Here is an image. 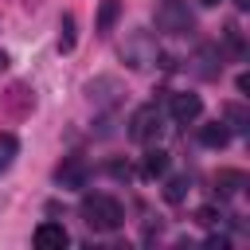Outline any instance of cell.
Returning a JSON list of instances; mask_svg holds the SVG:
<instances>
[{
    "instance_id": "cell-2",
    "label": "cell",
    "mask_w": 250,
    "mask_h": 250,
    "mask_svg": "<svg viewBox=\"0 0 250 250\" xmlns=\"http://www.w3.org/2000/svg\"><path fill=\"white\" fill-rule=\"evenodd\" d=\"M121 59H125L129 70H148V66H156L160 47H156V39H152L148 31H133V35L121 43Z\"/></svg>"
},
{
    "instance_id": "cell-13",
    "label": "cell",
    "mask_w": 250,
    "mask_h": 250,
    "mask_svg": "<svg viewBox=\"0 0 250 250\" xmlns=\"http://www.w3.org/2000/svg\"><path fill=\"white\" fill-rule=\"evenodd\" d=\"M223 125H227L230 133H246V129H250V113H246L242 105H234V102H230V105L223 109Z\"/></svg>"
},
{
    "instance_id": "cell-15",
    "label": "cell",
    "mask_w": 250,
    "mask_h": 250,
    "mask_svg": "<svg viewBox=\"0 0 250 250\" xmlns=\"http://www.w3.org/2000/svg\"><path fill=\"white\" fill-rule=\"evenodd\" d=\"M16 152H20V141L12 133H0V172H8V164L16 160Z\"/></svg>"
},
{
    "instance_id": "cell-5",
    "label": "cell",
    "mask_w": 250,
    "mask_h": 250,
    "mask_svg": "<svg viewBox=\"0 0 250 250\" xmlns=\"http://www.w3.org/2000/svg\"><path fill=\"white\" fill-rule=\"evenodd\" d=\"M86 160L82 156H66L59 168H55V184L59 188H66V191H78V188H86Z\"/></svg>"
},
{
    "instance_id": "cell-22",
    "label": "cell",
    "mask_w": 250,
    "mask_h": 250,
    "mask_svg": "<svg viewBox=\"0 0 250 250\" xmlns=\"http://www.w3.org/2000/svg\"><path fill=\"white\" fill-rule=\"evenodd\" d=\"M234 4H238V8H250V0H234Z\"/></svg>"
},
{
    "instance_id": "cell-8",
    "label": "cell",
    "mask_w": 250,
    "mask_h": 250,
    "mask_svg": "<svg viewBox=\"0 0 250 250\" xmlns=\"http://www.w3.org/2000/svg\"><path fill=\"white\" fill-rule=\"evenodd\" d=\"M172 121H180V125H188V121H195L199 113H203V102H199V94H172Z\"/></svg>"
},
{
    "instance_id": "cell-9",
    "label": "cell",
    "mask_w": 250,
    "mask_h": 250,
    "mask_svg": "<svg viewBox=\"0 0 250 250\" xmlns=\"http://www.w3.org/2000/svg\"><path fill=\"white\" fill-rule=\"evenodd\" d=\"M31 238H35V246H39V250H62V246L70 242V234H66V227H62V223H39Z\"/></svg>"
},
{
    "instance_id": "cell-17",
    "label": "cell",
    "mask_w": 250,
    "mask_h": 250,
    "mask_svg": "<svg viewBox=\"0 0 250 250\" xmlns=\"http://www.w3.org/2000/svg\"><path fill=\"white\" fill-rule=\"evenodd\" d=\"M184 195H188V180H184V176H172V180L164 184V199H168V203H184Z\"/></svg>"
},
{
    "instance_id": "cell-20",
    "label": "cell",
    "mask_w": 250,
    "mask_h": 250,
    "mask_svg": "<svg viewBox=\"0 0 250 250\" xmlns=\"http://www.w3.org/2000/svg\"><path fill=\"white\" fill-rule=\"evenodd\" d=\"M207 246H211V250H227V246H230V242H227V238H223V234H211V238H207Z\"/></svg>"
},
{
    "instance_id": "cell-10",
    "label": "cell",
    "mask_w": 250,
    "mask_h": 250,
    "mask_svg": "<svg viewBox=\"0 0 250 250\" xmlns=\"http://www.w3.org/2000/svg\"><path fill=\"white\" fill-rule=\"evenodd\" d=\"M227 141H230V129H227L223 121L199 125V145H207V148H227Z\"/></svg>"
},
{
    "instance_id": "cell-16",
    "label": "cell",
    "mask_w": 250,
    "mask_h": 250,
    "mask_svg": "<svg viewBox=\"0 0 250 250\" xmlns=\"http://www.w3.org/2000/svg\"><path fill=\"white\" fill-rule=\"evenodd\" d=\"M59 51H74V16L59 20Z\"/></svg>"
},
{
    "instance_id": "cell-3",
    "label": "cell",
    "mask_w": 250,
    "mask_h": 250,
    "mask_svg": "<svg viewBox=\"0 0 250 250\" xmlns=\"http://www.w3.org/2000/svg\"><path fill=\"white\" fill-rule=\"evenodd\" d=\"M156 27L168 31V35H188V31L195 27V20H191L188 4H180V0H164V4L156 8Z\"/></svg>"
},
{
    "instance_id": "cell-14",
    "label": "cell",
    "mask_w": 250,
    "mask_h": 250,
    "mask_svg": "<svg viewBox=\"0 0 250 250\" xmlns=\"http://www.w3.org/2000/svg\"><path fill=\"white\" fill-rule=\"evenodd\" d=\"M168 172V152L164 148H148L145 152V176H164Z\"/></svg>"
},
{
    "instance_id": "cell-19",
    "label": "cell",
    "mask_w": 250,
    "mask_h": 250,
    "mask_svg": "<svg viewBox=\"0 0 250 250\" xmlns=\"http://www.w3.org/2000/svg\"><path fill=\"white\" fill-rule=\"evenodd\" d=\"M195 219H199V223H219V211H215V207H199Z\"/></svg>"
},
{
    "instance_id": "cell-12",
    "label": "cell",
    "mask_w": 250,
    "mask_h": 250,
    "mask_svg": "<svg viewBox=\"0 0 250 250\" xmlns=\"http://www.w3.org/2000/svg\"><path fill=\"white\" fill-rule=\"evenodd\" d=\"M117 16H121V0H102L94 31H98V35H109V31H113V23H117Z\"/></svg>"
},
{
    "instance_id": "cell-6",
    "label": "cell",
    "mask_w": 250,
    "mask_h": 250,
    "mask_svg": "<svg viewBox=\"0 0 250 250\" xmlns=\"http://www.w3.org/2000/svg\"><path fill=\"white\" fill-rule=\"evenodd\" d=\"M191 70L199 74V78H219V70H223V51L219 47H199L195 51V59H191Z\"/></svg>"
},
{
    "instance_id": "cell-18",
    "label": "cell",
    "mask_w": 250,
    "mask_h": 250,
    "mask_svg": "<svg viewBox=\"0 0 250 250\" xmlns=\"http://www.w3.org/2000/svg\"><path fill=\"white\" fill-rule=\"evenodd\" d=\"M223 43H227V51H230L234 59H242V31H238L234 23H230V27L223 31Z\"/></svg>"
},
{
    "instance_id": "cell-11",
    "label": "cell",
    "mask_w": 250,
    "mask_h": 250,
    "mask_svg": "<svg viewBox=\"0 0 250 250\" xmlns=\"http://www.w3.org/2000/svg\"><path fill=\"white\" fill-rule=\"evenodd\" d=\"M215 188H219V195H238V191L246 188V172H238V168H223V172L215 176Z\"/></svg>"
},
{
    "instance_id": "cell-23",
    "label": "cell",
    "mask_w": 250,
    "mask_h": 250,
    "mask_svg": "<svg viewBox=\"0 0 250 250\" xmlns=\"http://www.w3.org/2000/svg\"><path fill=\"white\" fill-rule=\"evenodd\" d=\"M199 4H207V8H215V4H219V0H199Z\"/></svg>"
},
{
    "instance_id": "cell-1",
    "label": "cell",
    "mask_w": 250,
    "mask_h": 250,
    "mask_svg": "<svg viewBox=\"0 0 250 250\" xmlns=\"http://www.w3.org/2000/svg\"><path fill=\"white\" fill-rule=\"evenodd\" d=\"M78 211H82V223H86L94 234H113V230L125 223V207H121L113 195H102V191H98V195H86Z\"/></svg>"
},
{
    "instance_id": "cell-21",
    "label": "cell",
    "mask_w": 250,
    "mask_h": 250,
    "mask_svg": "<svg viewBox=\"0 0 250 250\" xmlns=\"http://www.w3.org/2000/svg\"><path fill=\"white\" fill-rule=\"evenodd\" d=\"M4 66H8V55H4V51H0V70H4Z\"/></svg>"
},
{
    "instance_id": "cell-7",
    "label": "cell",
    "mask_w": 250,
    "mask_h": 250,
    "mask_svg": "<svg viewBox=\"0 0 250 250\" xmlns=\"http://www.w3.org/2000/svg\"><path fill=\"white\" fill-rule=\"evenodd\" d=\"M4 109H8L12 117H27V113L35 109V94H31L23 82H16V86H8V94H4Z\"/></svg>"
},
{
    "instance_id": "cell-4",
    "label": "cell",
    "mask_w": 250,
    "mask_h": 250,
    "mask_svg": "<svg viewBox=\"0 0 250 250\" xmlns=\"http://www.w3.org/2000/svg\"><path fill=\"white\" fill-rule=\"evenodd\" d=\"M160 129H164V125H160V109H156L152 102H148V105H141V109L129 117V137H133L137 145L156 141V137H160Z\"/></svg>"
}]
</instances>
